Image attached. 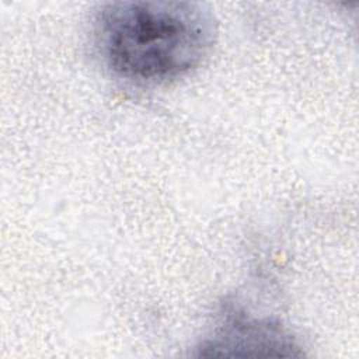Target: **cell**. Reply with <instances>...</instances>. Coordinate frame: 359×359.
I'll list each match as a JSON object with an SVG mask.
<instances>
[{"label": "cell", "instance_id": "obj_1", "mask_svg": "<svg viewBox=\"0 0 359 359\" xmlns=\"http://www.w3.org/2000/svg\"><path fill=\"white\" fill-rule=\"evenodd\" d=\"M212 13L194 1L121 0L100 7L94 36L105 65L137 83L178 79L213 46Z\"/></svg>", "mask_w": 359, "mask_h": 359}]
</instances>
